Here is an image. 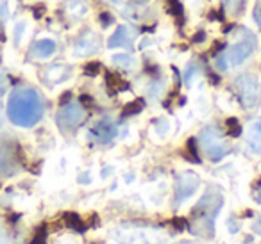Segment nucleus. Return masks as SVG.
I'll return each instance as SVG.
<instances>
[{
  "mask_svg": "<svg viewBox=\"0 0 261 244\" xmlns=\"http://www.w3.org/2000/svg\"><path fill=\"white\" fill-rule=\"evenodd\" d=\"M224 205V194L218 187L211 186L202 194L197 205L190 212V221H186L192 235L211 240L215 237V219Z\"/></svg>",
  "mask_w": 261,
  "mask_h": 244,
  "instance_id": "obj_1",
  "label": "nucleus"
},
{
  "mask_svg": "<svg viewBox=\"0 0 261 244\" xmlns=\"http://www.w3.org/2000/svg\"><path fill=\"white\" fill-rule=\"evenodd\" d=\"M8 116L16 127L29 129L43 116V102L38 91L31 87L15 89L8 98Z\"/></svg>",
  "mask_w": 261,
  "mask_h": 244,
  "instance_id": "obj_2",
  "label": "nucleus"
},
{
  "mask_svg": "<svg viewBox=\"0 0 261 244\" xmlns=\"http://www.w3.org/2000/svg\"><path fill=\"white\" fill-rule=\"evenodd\" d=\"M234 91L240 104L245 109H254L261 102V84L256 75L243 73L234 80Z\"/></svg>",
  "mask_w": 261,
  "mask_h": 244,
  "instance_id": "obj_3",
  "label": "nucleus"
},
{
  "mask_svg": "<svg viewBox=\"0 0 261 244\" xmlns=\"http://www.w3.org/2000/svg\"><path fill=\"white\" fill-rule=\"evenodd\" d=\"M199 141L202 144V150L206 154V157L213 162H218L220 159H224L229 154V144L225 143L224 136H222V132L217 127H206L200 132Z\"/></svg>",
  "mask_w": 261,
  "mask_h": 244,
  "instance_id": "obj_4",
  "label": "nucleus"
},
{
  "mask_svg": "<svg viewBox=\"0 0 261 244\" xmlns=\"http://www.w3.org/2000/svg\"><path fill=\"white\" fill-rule=\"evenodd\" d=\"M256 36L249 30H243V38L234 45V47L229 48V52L225 54L227 63L232 66H240L242 63H245L247 59L252 55V52L256 50Z\"/></svg>",
  "mask_w": 261,
  "mask_h": 244,
  "instance_id": "obj_5",
  "label": "nucleus"
},
{
  "mask_svg": "<svg viewBox=\"0 0 261 244\" xmlns=\"http://www.w3.org/2000/svg\"><path fill=\"white\" fill-rule=\"evenodd\" d=\"M84 116L86 114H84L83 105L72 102V104H66L59 109L56 119H58L59 129L65 130V132H72V130H75L84 121Z\"/></svg>",
  "mask_w": 261,
  "mask_h": 244,
  "instance_id": "obj_6",
  "label": "nucleus"
},
{
  "mask_svg": "<svg viewBox=\"0 0 261 244\" xmlns=\"http://www.w3.org/2000/svg\"><path fill=\"white\" fill-rule=\"evenodd\" d=\"M200 186V178L193 171H182L175 178V203H182L188 200Z\"/></svg>",
  "mask_w": 261,
  "mask_h": 244,
  "instance_id": "obj_7",
  "label": "nucleus"
},
{
  "mask_svg": "<svg viewBox=\"0 0 261 244\" xmlns=\"http://www.w3.org/2000/svg\"><path fill=\"white\" fill-rule=\"evenodd\" d=\"M102 41L100 36L93 30H84L79 38H77L75 45H73V54L77 57H86V55H93L98 52Z\"/></svg>",
  "mask_w": 261,
  "mask_h": 244,
  "instance_id": "obj_8",
  "label": "nucleus"
},
{
  "mask_svg": "<svg viewBox=\"0 0 261 244\" xmlns=\"http://www.w3.org/2000/svg\"><path fill=\"white\" fill-rule=\"evenodd\" d=\"M90 136L93 137L97 143H109L113 137L116 136V125L109 118H104L100 121H97L90 130Z\"/></svg>",
  "mask_w": 261,
  "mask_h": 244,
  "instance_id": "obj_9",
  "label": "nucleus"
},
{
  "mask_svg": "<svg viewBox=\"0 0 261 244\" xmlns=\"http://www.w3.org/2000/svg\"><path fill=\"white\" fill-rule=\"evenodd\" d=\"M16 173H18V162H16L15 151L4 144H0V178L13 176Z\"/></svg>",
  "mask_w": 261,
  "mask_h": 244,
  "instance_id": "obj_10",
  "label": "nucleus"
},
{
  "mask_svg": "<svg viewBox=\"0 0 261 244\" xmlns=\"http://www.w3.org/2000/svg\"><path fill=\"white\" fill-rule=\"evenodd\" d=\"M109 48H129L133 47V34L125 25H118L111 38L108 41Z\"/></svg>",
  "mask_w": 261,
  "mask_h": 244,
  "instance_id": "obj_11",
  "label": "nucleus"
},
{
  "mask_svg": "<svg viewBox=\"0 0 261 244\" xmlns=\"http://www.w3.org/2000/svg\"><path fill=\"white\" fill-rule=\"evenodd\" d=\"M56 48H58V45H56L54 40H50V38H43V40H40V41L34 43L31 54H33V57H36V59H48L56 54Z\"/></svg>",
  "mask_w": 261,
  "mask_h": 244,
  "instance_id": "obj_12",
  "label": "nucleus"
},
{
  "mask_svg": "<svg viewBox=\"0 0 261 244\" xmlns=\"http://www.w3.org/2000/svg\"><path fill=\"white\" fill-rule=\"evenodd\" d=\"M247 144L254 154H261V116L257 121L252 123L249 129V137H247Z\"/></svg>",
  "mask_w": 261,
  "mask_h": 244,
  "instance_id": "obj_13",
  "label": "nucleus"
},
{
  "mask_svg": "<svg viewBox=\"0 0 261 244\" xmlns=\"http://www.w3.org/2000/svg\"><path fill=\"white\" fill-rule=\"evenodd\" d=\"M29 30H31V23L25 18L18 20V22L13 25V41L15 45H23L29 38Z\"/></svg>",
  "mask_w": 261,
  "mask_h": 244,
  "instance_id": "obj_14",
  "label": "nucleus"
},
{
  "mask_svg": "<svg viewBox=\"0 0 261 244\" xmlns=\"http://www.w3.org/2000/svg\"><path fill=\"white\" fill-rule=\"evenodd\" d=\"M68 75H70L68 66L54 65L47 68V72H45V80H47V82H61V80H65Z\"/></svg>",
  "mask_w": 261,
  "mask_h": 244,
  "instance_id": "obj_15",
  "label": "nucleus"
},
{
  "mask_svg": "<svg viewBox=\"0 0 261 244\" xmlns=\"http://www.w3.org/2000/svg\"><path fill=\"white\" fill-rule=\"evenodd\" d=\"M63 219H65V225L68 226V228L75 230V232H79V233L86 232V225L83 223L81 216L75 214V212H65V214H63Z\"/></svg>",
  "mask_w": 261,
  "mask_h": 244,
  "instance_id": "obj_16",
  "label": "nucleus"
},
{
  "mask_svg": "<svg viewBox=\"0 0 261 244\" xmlns=\"http://www.w3.org/2000/svg\"><path fill=\"white\" fill-rule=\"evenodd\" d=\"M66 13H68L72 18L79 20L88 13V8L84 2H81V0H70L68 4H66Z\"/></svg>",
  "mask_w": 261,
  "mask_h": 244,
  "instance_id": "obj_17",
  "label": "nucleus"
},
{
  "mask_svg": "<svg viewBox=\"0 0 261 244\" xmlns=\"http://www.w3.org/2000/svg\"><path fill=\"white\" fill-rule=\"evenodd\" d=\"M108 87L111 89V93L115 95L116 91H122V89H127V82L123 79H120L118 75L115 73H108Z\"/></svg>",
  "mask_w": 261,
  "mask_h": 244,
  "instance_id": "obj_18",
  "label": "nucleus"
},
{
  "mask_svg": "<svg viewBox=\"0 0 261 244\" xmlns=\"http://www.w3.org/2000/svg\"><path fill=\"white\" fill-rule=\"evenodd\" d=\"M143 107H145V102H143L142 98H138V100L130 102V104H127L125 107H123L122 116H123V118H127V116L138 114V112H142V111H143Z\"/></svg>",
  "mask_w": 261,
  "mask_h": 244,
  "instance_id": "obj_19",
  "label": "nucleus"
},
{
  "mask_svg": "<svg viewBox=\"0 0 261 244\" xmlns=\"http://www.w3.org/2000/svg\"><path fill=\"white\" fill-rule=\"evenodd\" d=\"M113 63L120 68H130V66L135 65V57L129 54H115L113 55Z\"/></svg>",
  "mask_w": 261,
  "mask_h": 244,
  "instance_id": "obj_20",
  "label": "nucleus"
},
{
  "mask_svg": "<svg viewBox=\"0 0 261 244\" xmlns=\"http://www.w3.org/2000/svg\"><path fill=\"white\" fill-rule=\"evenodd\" d=\"M225 6V9H227L231 15H238V13H242L243 9V4H245V0H222Z\"/></svg>",
  "mask_w": 261,
  "mask_h": 244,
  "instance_id": "obj_21",
  "label": "nucleus"
},
{
  "mask_svg": "<svg viewBox=\"0 0 261 244\" xmlns=\"http://www.w3.org/2000/svg\"><path fill=\"white\" fill-rule=\"evenodd\" d=\"M225 125H227V134L231 137H238L242 134V125H240V121L236 118H229L225 121Z\"/></svg>",
  "mask_w": 261,
  "mask_h": 244,
  "instance_id": "obj_22",
  "label": "nucleus"
},
{
  "mask_svg": "<svg viewBox=\"0 0 261 244\" xmlns=\"http://www.w3.org/2000/svg\"><path fill=\"white\" fill-rule=\"evenodd\" d=\"M31 244H47V228L40 226L38 232L34 233V239L31 240Z\"/></svg>",
  "mask_w": 261,
  "mask_h": 244,
  "instance_id": "obj_23",
  "label": "nucleus"
},
{
  "mask_svg": "<svg viewBox=\"0 0 261 244\" xmlns=\"http://www.w3.org/2000/svg\"><path fill=\"white\" fill-rule=\"evenodd\" d=\"M195 73H197V65L193 63V65H190V66H188V72H186V77H185L186 82L190 84V80L193 79V75H195Z\"/></svg>",
  "mask_w": 261,
  "mask_h": 244,
  "instance_id": "obj_24",
  "label": "nucleus"
},
{
  "mask_svg": "<svg viewBox=\"0 0 261 244\" xmlns=\"http://www.w3.org/2000/svg\"><path fill=\"white\" fill-rule=\"evenodd\" d=\"M8 16V6H6V2L4 0H0V22Z\"/></svg>",
  "mask_w": 261,
  "mask_h": 244,
  "instance_id": "obj_25",
  "label": "nucleus"
},
{
  "mask_svg": "<svg viewBox=\"0 0 261 244\" xmlns=\"http://www.w3.org/2000/svg\"><path fill=\"white\" fill-rule=\"evenodd\" d=\"M217 68L218 70H227V57H225V55L217 61Z\"/></svg>",
  "mask_w": 261,
  "mask_h": 244,
  "instance_id": "obj_26",
  "label": "nucleus"
},
{
  "mask_svg": "<svg viewBox=\"0 0 261 244\" xmlns=\"http://www.w3.org/2000/svg\"><path fill=\"white\" fill-rule=\"evenodd\" d=\"M174 226L177 230H185L186 228V221H185V219H181V218H177V219H174Z\"/></svg>",
  "mask_w": 261,
  "mask_h": 244,
  "instance_id": "obj_27",
  "label": "nucleus"
},
{
  "mask_svg": "<svg viewBox=\"0 0 261 244\" xmlns=\"http://www.w3.org/2000/svg\"><path fill=\"white\" fill-rule=\"evenodd\" d=\"M254 20H256V23L261 27V4L257 6L256 9H254Z\"/></svg>",
  "mask_w": 261,
  "mask_h": 244,
  "instance_id": "obj_28",
  "label": "nucleus"
},
{
  "mask_svg": "<svg viewBox=\"0 0 261 244\" xmlns=\"http://www.w3.org/2000/svg\"><path fill=\"white\" fill-rule=\"evenodd\" d=\"M6 87H8V79L4 73H0V91H6Z\"/></svg>",
  "mask_w": 261,
  "mask_h": 244,
  "instance_id": "obj_29",
  "label": "nucleus"
},
{
  "mask_svg": "<svg viewBox=\"0 0 261 244\" xmlns=\"http://www.w3.org/2000/svg\"><path fill=\"white\" fill-rule=\"evenodd\" d=\"M252 230L257 233V235H261V219H257V221L254 223V225H252Z\"/></svg>",
  "mask_w": 261,
  "mask_h": 244,
  "instance_id": "obj_30",
  "label": "nucleus"
},
{
  "mask_svg": "<svg viewBox=\"0 0 261 244\" xmlns=\"http://www.w3.org/2000/svg\"><path fill=\"white\" fill-rule=\"evenodd\" d=\"M254 198H256L257 203H261V184H259V187L256 189V194H254Z\"/></svg>",
  "mask_w": 261,
  "mask_h": 244,
  "instance_id": "obj_31",
  "label": "nucleus"
},
{
  "mask_svg": "<svg viewBox=\"0 0 261 244\" xmlns=\"http://www.w3.org/2000/svg\"><path fill=\"white\" fill-rule=\"evenodd\" d=\"M130 2H135V4H143V2H147V0H130Z\"/></svg>",
  "mask_w": 261,
  "mask_h": 244,
  "instance_id": "obj_32",
  "label": "nucleus"
},
{
  "mask_svg": "<svg viewBox=\"0 0 261 244\" xmlns=\"http://www.w3.org/2000/svg\"><path fill=\"white\" fill-rule=\"evenodd\" d=\"M179 244H192V242H186V240H182V242H179Z\"/></svg>",
  "mask_w": 261,
  "mask_h": 244,
  "instance_id": "obj_33",
  "label": "nucleus"
},
{
  "mask_svg": "<svg viewBox=\"0 0 261 244\" xmlns=\"http://www.w3.org/2000/svg\"><path fill=\"white\" fill-rule=\"evenodd\" d=\"M0 127H2V116H0Z\"/></svg>",
  "mask_w": 261,
  "mask_h": 244,
  "instance_id": "obj_34",
  "label": "nucleus"
}]
</instances>
